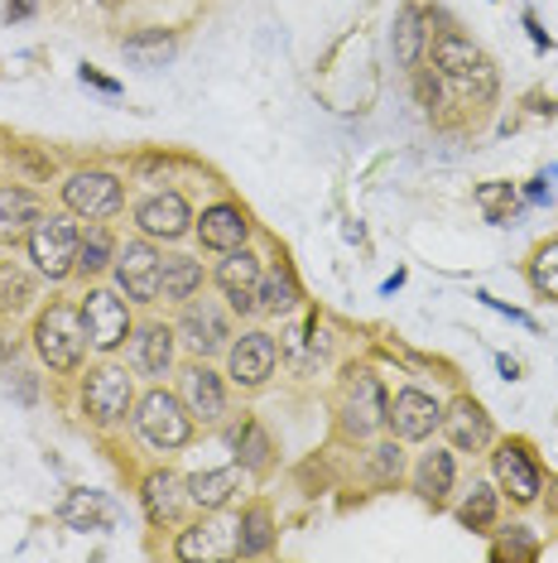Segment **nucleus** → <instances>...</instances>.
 <instances>
[{
  "instance_id": "10",
  "label": "nucleus",
  "mask_w": 558,
  "mask_h": 563,
  "mask_svg": "<svg viewBox=\"0 0 558 563\" xmlns=\"http://www.w3.org/2000/svg\"><path fill=\"white\" fill-rule=\"evenodd\" d=\"M491 472H496L501 492L511 496V501H520V506H535L539 501L544 472H539L535 457H529L525 443H501L496 453H491Z\"/></svg>"
},
{
  "instance_id": "25",
  "label": "nucleus",
  "mask_w": 558,
  "mask_h": 563,
  "mask_svg": "<svg viewBox=\"0 0 558 563\" xmlns=\"http://www.w3.org/2000/svg\"><path fill=\"white\" fill-rule=\"evenodd\" d=\"M58 516L68 530H111V501L101 492H68Z\"/></svg>"
},
{
  "instance_id": "27",
  "label": "nucleus",
  "mask_w": 558,
  "mask_h": 563,
  "mask_svg": "<svg viewBox=\"0 0 558 563\" xmlns=\"http://www.w3.org/2000/svg\"><path fill=\"white\" fill-rule=\"evenodd\" d=\"M424 24H428L424 5L410 0V5L400 10V20H395V58H400V68H418V58H424V44H428Z\"/></svg>"
},
{
  "instance_id": "40",
  "label": "nucleus",
  "mask_w": 558,
  "mask_h": 563,
  "mask_svg": "<svg viewBox=\"0 0 558 563\" xmlns=\"http://www.w3.org/2000/svg\"><path fill=\"white\" fill-rule=\"evenodd\" d=\"M82 82H87V87H97V92H107V97H116V92H121V82L101 78V73H92V68H82Z\"/></svg>"
},
{
  "instance_id": "37",
  "label": "nucleus",
  "mask_w": 558,
  "mask_h": 563,
  "mask_svg": "<svg viewBox=\"0 0 558 563\" xmlns=\"http://www.w3.org/2000/svg\"><path fill=\"white\" fill-rule=\"evenodd\" d=\"M371 467H376V482H400V472H404L400 443H380L371 453Z\"/></svg>"
},
{
  "instance_id": "9",
  "label": "nucleus",
  "mask_w": 558,
  "mask_h": 563,
  "mask_svg": "<svg viewBox=\"0 0 558 563\" xmlns=\"http://www.w3.org/2000/svg\"><path fill=\"white\" fill-rule=\"evenodd\" d=\"M82 328L97 352H116L131 338V313H125L121 289H92L82 303Z\"/></svg>"
},
{
  "instance_id": "24",
  "label": "nucleus",
  "mask_w": 558,
  "mask_h": 563,
  "mask_svg": "<svg viewBox=\"0 0 558 563\" xmlns=\"http://www.w3.org/2000/svg\"><path fill=\"white\" fill-rule=\"evenodd\" d=\"M202 289V265L193 255H164L159 261V299L188 303Z\"/></svg>"
},
{
  "instance_id": "39",
  "label": "nucleus",
  "mask_w": 558,
  "mask_h": 563,
  "mask_svg": "<svg viewBox=\"0 0 558 563\" xmlns=\"http://www.w3.org/2000/svg\"><path fill=\"white\" fill-rule=\"evenodd\" d=\"M414 87H418V101H424V107H428V111H434V107H438V92H443V87H438V78H434V73H418V78H414Z\"/></svg>"
},
{
  "instance_id": "8",
  "label": "nucleus",
  "mask_w": 558,
  "mask_h": 563,
  "mask_svg": "<svg viewBox=\"0 0 558 563\" xmlns=\"http://www.w3.org/2000/svg\"><path fill=\"white\" fill-rule=\"evenodd\" d=\"M131 405H135V386H131V376H125L121 366L87 371V380H82V409L97 419V424H116V419L131 415Z\"/></svg>"
},
{
  "instance_id": "5",
  "label": "nucleus",
  "mask_w": 558,
  "mask_h": 563,
  "mask_svg": "<svg viewBox=\"0 0 558 563\" xmlns=\"http://www.w3.org/2000/svg\"><path fill=\"white\" fill-rule=\"evenodd\" d=\"M390 424V395L380 390V380L371 371H351L347 395H342V429L351 439H371Z\"/></svg>"
},
{
  "instance_id": "31",
  "label": "nucleus",
  "mask_w": 558,
  "mask_h": 563,
  "mask_svg": "<svg viewBox=\"0 0 558 563\" xmlns=\"http://www.w3.org/2000/svg\"><path fill=\"white\" fill-rule=\"evenodd\" d=\"M116 261V236L107 232V227H87L78 236V275H101L107 265Z\"/></svg>"
},
{
  "instance_id": "36",
  "label": "nucleus",
  "mask_w": 558,
  "mask_h": 563,
  "mask_svg": "<svg viewBox=\"0 0 558 563\" xmlns=\"http://www.w3.org/2000/svg\"><path fill=\"white\" fill-rule=\"evenodd\" d=\"M477 202H481V212H487V222H511V212L505 208H515V188L511 184H487V188H477Z\"/></svg>"
},
{
  "instance_id": "33",
  "label": "nucleus",
  "mask_w": 558,
  "mask_h": 563,
  "mask_svg": "<svg viewBox=\"0 0 558 563\" xmlns=\"http://www.w3.org/2000/svg\"><path fill=\"white\" fill-rule=\"evenodd\" d=\"M458 520L467 525V530H487V525L496 520V486L472 482V492H467L462 506H458Z\"/></svg>"
},
{
  "instance_id": "28",
  "label": "nucleus",
  "mask_w": 558,
  "mask_h": 563,
  "mask_svg": "<svg viewBox=\"0 0 558 563\" xmlns=\"http://www.w3.org/2000/svg\"><path fill=\"white\" fill-rule=\"evenodd\" d=\"M275 544V520H270V506H246L236 520V554L241 559H260L270 554Z\"/></svg>"
},
{
  "instance_id": "15",
  "label": "nucleus",
  "mask_w": 558,
  "mask_h": 563,
  "mask_svg": "<svg viewBox=\"0 0 558 563\" xmlns=\"http://www.w3.org/2000/svg\"><path fill=\"white\" fill-rule=\"evenodd\" d=\"M179 332H183V342L198 356H212V352H222L226 342H232V323H226V313L212 299H188L183 318H179Z\"/></svg>"
},
{
  "instance_id": "2",
  "label": "nucleus",
  "mask_w": 558,
  "mask_h": 563,
  "mask_svg": "<svg viewBox=\"0 0 558 563\" xmlns=\"http://www.w3.org/2000/svg\"><path fill=\"white\" fill-rule=\"evenodd\" d=\"M92 347L82 328V309H68V303H48L34 323V352L44 356L48 371H78L82 352Z\"/></svg>"
},
{
  "instance_id": "26",
  "label": "nucleus",
  "mask_w": 558,
  "mask_h": 563,
  "mask_svg": "<svg viewBox=\"0 0 558 563\" xmlns=\"http://www.w3.org/2000/svg\"><path fill=\"white\" fill-rule=\"evenodd\" d=\"M414 492L424 496L428 506H443L453 492V453H443V448H434V453L418 457L414 467Z\"/></svg>"
},
{
  "instance_id": "11",
  "label": "nucleus",
  "mask_w": 558,
  "mask_h": 563,
  "mask_svg": "<svg viewBox=\"0 0 558 563\" xmlns=\"http://www.w3.org/2000/svg\"><path fill=\"white\" fill-rule=\"evenodd\" d=\"M193 208H188V198L183 194H149L145 202L135 208V227H140V236H149V241H179L193 232Z\"/></svg>"
},
{
  "instance_id": "6",
  "label": "nucleus",
  "mask_w": 558,
  "mask_h": 563,
  "mask_svg": "<svg viewBox=\"0 0 558 563\" xmlns=\"http://www.w3.org/2000/svg\"><path fill=\"white\" fill-rule=\"evenodd\" d=\"M63 202H68V212L97 222V217H116L121 212L125 188H121V178L107 174V169H82V174H72L68 184H63Z\"/></svg>"
},
{
  "instance_id": "12",
  "label": "nucleus",
  "mask_w": 558,
  "mask_h": 563,
  "mask_svg": "<svg viewBox=\"0 0 558 563\" xmlns=\"http://www.w3.org/2000/svg\"><path fill=\"white\" fill-rule=\"evenodd\" d=\"M275 362H279V347L270 332H246V338L232 342V352H226V376H232L236 386L256 390L275 376Z\"/></svg>"
},
{
  "instance_id": "3",
  "label": "nucleus",
  "mask_w": 558,
  "mask_h": 563,
  "mask_svg": "<svg viewBox=\"0 0 558 563\" xmlns=\"http://www.w3.org/2000/svg\"><path fill=\"white\" fill-rule=\"evenodd\" d=\"M135 429L145 443H155L159 453H174L193 439V415H188L183 395H169V390H149L145 400L135 405Z\"/></svg>"
},
{
  "instance_id": "43",
  "label": "nucleus",
  "mask_w": 558,
  "mask_h": 563,
  "mask_svg": "<svg viewBox=\"0 0 558 563\" xmlns=\"http://www.w3.org/2000/svg\"><path fill=\"white\" fill-rule=\"evenodd\" d=\"M501 376H505V380H515V376H520V366L511 362V356H501Z\"/></svg>"
},
{
  "instance_id": "30",
  "label": "nucleus",
  "mask_w": 558,
  "mask_h": 563,
  "mask_svg": "<svg viewBox=\"0 0 558 563\" xmlns=\"http://www.w3.org/2000/svg\"><path fill=\"white\" fill-rule=\"evenodd\" d=\"M256 303H260V313H289L299 303V279L294 271H265L260 275V289H256Z\"/></svg>"
},
{
  "instance_id": "23",
  "label": "nucleus",
  "mask_w": 558,
  "mask_h": 563,
  "mask_svg": "<svg viewBox=\"0 0 558 563\" xmlns=\"http://www.w3.org/2000/svg\"><path fill=\"white\" fill-rule=\"evenodd\" d=\"M236 492H241V467H212V472H198V477H188V501H193L198 510L232 506Z\"/></svg>"
},
{
  "instance_id": "34",
  "label": "nucleus",
  "mask_w": 558,
  "mask_h": 563,
  "mask_svg": "<svg viewBox=\"0 0 558 563\" xmlns=\"http://www.w3.org/2000/svg\"><path fill=\"white\" fill-rule=\"evenodd\" d=\"M529 285H535V294H544V299H558V241L535 251V261H529Z\"/></svg>"
},
{
  "instance_id": "4",
  "label": "nucleus",
  "mask_w": 558,
  "mask_h": 563,
  "mask_svg": "<svg viewBox=\"0 0 558 563\" xmlns=\"http://www.w3.org/2000/svg\"><path fill=\"white\" fill-rule=\"evenodd\" d=\"M78 236L82 232L68 222V217H40L34 232L24 236L34 271H40L44 279H68L72 271H78Z\"/></svg>"
},
{
  "instance_id": "21",
  "label": "nucleus",
  "mask_w": 558,
  "mask_h": 563,
  "mask_svg": "<svg viewBox=\"0 0 558 563\" xmlns=\"http://www.w3.org/2000/svg\"><path fill=\"white\" fill-rule=\"evenodd\" d=\"M131 362L140 376H164L174 366V328H164V323L140 328L131 338Z\"/></svg>"
},
{
  "instance_id": "44",
  "label": "nucleus",
  "mask_w": 558,
  "mask_h": 563,
  "mask_svg": "<svg viewBox=\"0 0 558 563\" xmlns=\"http://www.w3.org/2000/svg\"><path fill=\"white\" fill-rule=\"evenodd\" d=\"M549 506L558 510V482H549Z\"/></svg>"
},
{
  "instance_id": "42",
  "label": "nucleus",
  "mask_w": 558,
  "mask_h": 563,
  "mask_svg": "<svg viewBox=\"0 0 558 563\" xmlns=\"http://www.w3.org/2000/svg\"><path fill=\"white\" fill-rule=\"evenodd\" d=\"M525 30H529V40H535L539 48H549V40H544V30H539V24H535V15H525Z\"/></svg>"
},
{
  "instance_id": "18",
  "label": "nucleus",
  "mask_w": 558,
  "mask_h": 563,
  "mask_svg": "<svg viewBox=\"0 0 558 563\" xmlns=\"http://www.w3.org/2000/svg\"><path fill=\"white\" fill-rule=\"evenodd\" d=\"M443 429H448V439L458 453H481V448L491 443V415L472 400V395L453 400V409L443 415Z\"/></svg>"
},
{
  "instance_id": "41",
  "label": "nucleus",
  "mask_w": 558,
  "mask_h": 563,
  "mask_svg": "<svg viewBox=\"0 0 558 563\" xmlns=\"http://www.w3.org/2000/svg\"><path fill=\"white\" fill-rule=\"evenodd\" d=\"M40 0H5V20H30Z\"/></svg>"
},
{
  "instance_id": "16",
  "label": "nucleus",
  "mask_w": 558,
  "mask_h": 563,
  "mask_svg": "<svg viewBox=\"0 0 558 563\" xmlns=\"http://www.w3.org/2000/svg\"><path fill=\"white\" fill-rule=\"evenodd\" d=\"M179 386H183V405H188V415L202 419V424H217V419L226 415V386H222V376L217 371H208V366H188L183 376H179Z\"/></svg>"
},
{
  "instance_id": "35",
  "label": "nucleus",
  "mask_w": 558,
  "mask_h": 563,
  "mask_svg": "<svg viewBox=\"0 0 558 563\" xmlns=\"http://www.w3.org/2000/svg\"><path fill=\"white\" fill-rule=\"evenodd\" d=\"M236 448H241V467H246V472H265V467H270V439H265L260 424H241Z\"/></svg>"
},
{
  "instance_id": "32",
  "label": "nucleus",
  "mask_w": 558,
  "mask_h": 563,
  "mask_svg": "<svg viewBox=\"0 0 558 563\" xmlns=\"http://www.w3.org/2000/svg\"><path fill=\"white\" fill-rule=\"evenodd\" d=\"M34 299V279L20 261H0V313H20Z\"/></svg>"
},
{
  "instance_id": "13",
  "label": "nucleus",
  "mask_w": 558,
  "mask_h": 563,
  "mask_svg": "<svg viewBox=\"0 0 558 563\" xmlns=\"http://www.w3.org/2000/svg\"><path fill=\"white\" fill-rule=\"evenodd\" d=\"M438 424H443V405H438L428 390L404 386L395 400H390V429H395V439H400V443L428 439V433H434Z\"/></svg>"
},
{
  "instance_id": "20",
  "label": "nucleus",
  "mask_w": 558,
  "mask_h": 563,
  "mask_svg": "<svg viewBox=\"0 0 558 563\" xmlns=\"http://www.w3.org/2000/svg\"><path fill=\"white\" fill-rule=\"evenodd\" d=\"M44 217V202L30 194V188H0V241H10V246H15V241H24L34 232V222H40Z\"/></svg>"
},
{
  "instance_id": "14",
  "label": "nucleus",
  "mask_w": 558,
  "mask_h": 563,
  "mask_svg": "<svg viewBox=\"0 0 558 563\" xmlns=\"http://www.w3.org/2000/svg\"><path fill=\"white\" fill-rule=\"evenodd\" d=\"M260 275H265V265H260L256 251H246V246L226 251V261L217 265V289L232 299L236 313H260V303H256Z\"/></svg>"
},
{
  "instance_id": "17",
  "label": "nucleus",
  "mask_w": 558,
  "mask_h": 563,
  "mask_svg": "<svg viewBox=\"0 0 558 563\" xmlns=\"http://www.w3.org/2000/svg\"><path fill=\"white\" fill-rule=\"evenodd\" d=\"M246 236H250V222H246V212L236 208V202H217V208H208L198 217V241L208 251H236V246H246Z\"/></svg>"
},
{
  "instance_id": "29",
  "label": "nucleus",
  "mask_w": 558,
  "mask_h": 563,
  "mask_svg": "<svg viewBox=\"0 0 558 563\" xmlns=\"http://www.w3.org/2000/svg\"><path fill=\"white\" fill-rule=\"evenodd\" d=\"M121 48H125V58H131L135 68H164V63L179 54L174 34H164V30H140V34H131V40H125Z\"/></svg>"
},
{
  "instance_id": "7",
  "label": "nucleus",
  "mask_w": 558,
  "mask_h": 563,
  "mask_svg": "<svg viewBox=\"0 0 558 563\" xmlns=\"http://www.w3.org/2000/svg\"><path fill=\"white\" fill-rule=\"evenodd\" d=\"M159 261L164 255L149 246V241H125V246L116 251V261H111L116 289L131 303H155L159 299Z\"/></svg>"
},
{
  "instance_id": "38",
  "label": "nucleus",
  "mask_w": 558,
  "mask_h": 563,
  "mask_svg": "<svg viewBox=\"0 0 558 563\" xmlns=\"http://www.w3.org/2000/svg\"><path fill=\"white\" fill-rule=\"evenodd\" d=\"M501 554H511V559H529V554H535V540H529L525 525H511V540H505Z\"/></svg>"
},
{
  "instance_id": "22",
  "label": "nucleus",
  "mask_w": 558,
  "mask_h": 563,
  "mask_svg": "<svg viewBox=\"0 0 558 563\" xmlns=\"http://www.w3.org/2000/svg\"><path fill=\"white\" fill-rule=\"evenodd\" d=\"M140 501H145V510H149V520H179V510H183V501H188V482L179 477V472H149L145 477V492H140Z\"/></svg>"
},
{
  "instance_id": "19",
  "label": "nucleus",
  "mask_w": 558,
  "mask_h": 563,
  "mask_svg": "<svg viewBox=\"0 0 558 563\" xmlns=\"http://www.w3.org/2000/svg\"><path fill=\"white\" fill-rule=\"evenodd\" d=\"M236 554V520H198L193 530L179 534V559H226Z\"/></svg>"
},
{
  "instance_id": "1",
  "label": "nucleus",
  "mask_w": 558,
  "mask_h": 563,
  "mask_svg": "<svg viewBox=\"0 0 558 563\" xmlns=\"http://www.w3.org/2000/svg\"><path fill=\"white\" fill-rule=\"evenodd\" d=\"M428 54H434V68L443 82H453L458 92L467 97H491L496 92V68H491V58L481 54L472 40H462V34L443 30L434 44H428Z\"/></svg>"
}]
</instances>
